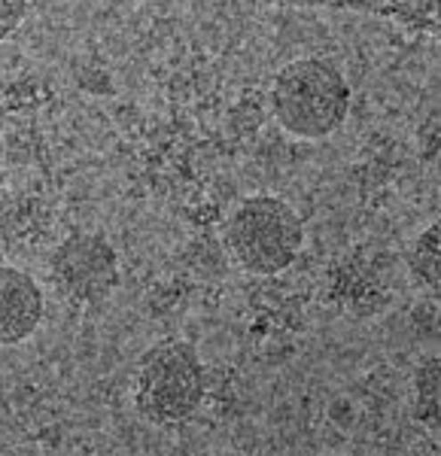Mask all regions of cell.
<instances>
[{"label":"cell","mask_w":441,"mask_h":456,"mask_svg":"<svg viewBox=\"0 0 441 456\" xmlns=\"http://www.w3.org/2000/svg\"><path fill=\"white\" fill-rule=\"evenodd\" d=\"M438 244H441V228L432 223L414 244L408 247V268L411 277L423 286L429 296H438L441 289V271H438Z\"/></svg>","instance_id":"7"},{"label":"cell","mask_w":441,"mask_h":456,"mask_svg":"<svg viewBox=\"0 0 441 456\" xmlns=\"http://www.w3.org/2000/svg\"><path fill=\"white\" fill-rule=\"evenodd\" d=\"M305 247L301 216L283 198H244L225 223V249L238 268L256 277L281 274Z\"/></svg>","instance_id":"2"},{"label":"cell","mask_w":441,"mask_h":456,"mask_svg":"<svg viewBox=\"0 0 441 456\" xmlns=\"http://www.w3.org/2000/svg\"><path fill=\"white\" fill-rule=\"evenodd\" d=\"M441 362L436 356H426L421 369L414 371V414L426 426L429 436L441 432Z\"/></svg>","instance_id":"6"},{"label":"cell","mask_w":441,"mask_h":456,"mask_svg":"<svg viewBox=\"0 0 441 456\" xmlns=\"http://www.w3.org/2000/svg\"><path fill=\"white\" fill-rule=\"evenodd\" d=\"M19 219L10 210V204H0V256H6L19 240Z\"/></svg>","instance_id":"9"},{"label":"cell","mask_w":441,"mask_h":456,"mask_svg":"<svg viewBox=\"0 0 441 456\" xmlns=\"http://www.w3.org/2000/svg\"><path fill=\"white\" fill-rule=\"evenodd\" d=\"M53 289L68 305H98L119 283V259L101 234H70L53 249L46 265Z\"/></svg>","instance_id":"4"},{"label":"cell","mask_w":441,"mask_h":456,"mask_svg":"<svg viewBox=\"0 0 441 456\" xmlns=\"http://www.w3.org/2000/svg\"><path fill=\"white\" fill-rule=\"evenodd\" d=\"M271 113L286 134L298 141H323L347 119L350 86L326 58H296L274 77Z\"/></svg>","instance_id":"1"},{"label":"cell","mask_w":441,"mask_h":456,"mask_svg":"<svg viewBox=\"0 0 441 456\" xmlns=\"http://www.w3.org/2000/svg\"><path fill=\"white\" fill-rule=\"evenodd\" d=\"M25 12L28 0H0V40L19 31V25L25 21Z\"/></svg>","instance_id":"8"},{"label":"cell","mask_w":441,"mask_h":456,"mask_svg":"<svg viewBox=\"0 0 441 456\" xmlns=\"http://www.w3.org/2000/svg\"><path fill=\"white\" fill-rule=\"evenodd\" d=\"M204 365L195 347L161 341L141 356L135 374V408L156 426H176L201 408Z\"/></svg>","instance_id":"3"},{"label":"cell","mask_w":441,"mask_h":456,"mask_svg":"<svg viewBox=\"0 0 441 456\" xmlns=\"http://www.w3.org/2000/svg\"><path fill=\"white\" fill-rule=\"evenodd\" d=\"M46 311V298L31 274L12 265H0V347H12L37 332Z\"/></svg>","instance_id":"5"}]
</instances>
